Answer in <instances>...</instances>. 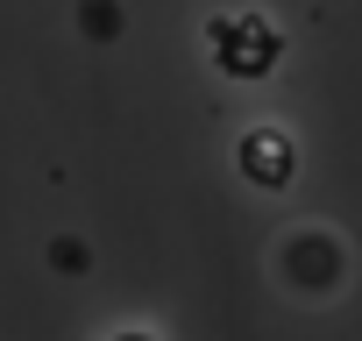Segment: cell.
Instances as JSON below:
<instances>
[{
  "label": "cell",
  "instance_id": "7a4b0ae2",
  "mask_svg": "<svg viewBox=\"0 0 362 341\" xmlns=\"http://www.w3.org/2000/svg\"><path fill=\"white\" fill-rule=\"evenodd\" d=\"M291 170H298L291 135H277V128H249L242 135V178L249 185H291Z\"/></svg>",
  "mask_w": 362,
  "mask_h": 341
},
{
  "label": "cell",
  "instance_id": "3957f363",
  "mask_svg": "<svg viewBox=\"0 0 362 341\" xmlns=\"http://www.w3.org/2000/svg\"><path fill=\"white\" fill-rule=\"evenodd\" d=\"M57 263H64V277H78V270H86V249H78V242H57Z\"/></svg>",
  "mask_w": 362,
  "mask_h": 341
},
{
  "label": "cell",
  "instance_id": "6da1fadb",
  "mask_svg": "<svg viewBox=\"0 0 362 341\" xmlns=\"http://www.w3.org/2000/svg\"><path fill=\"white\" fill-rule=\"evenodd\" d=\"M277 29L263 22V15H221L214 22V64L228 71V79H263V71H277Z\"/></svg>",
  "mask_w": 362,
  "mask_h": 341
},
{
  "label": "cell",
  "instance_id": "277c9868",
  "mask_svg": "<svg viewBox=\"0 0 362 341\" xmlns=\"http://www.w3.org/2000/svg\"><path fill=\"white\" fill-rule=\"evenodd\" d=\"M114 341H149V334H114Z\"/></svg>",
  "mask_w": 362,
  "mask_h": 341
}]
</instances>
